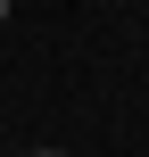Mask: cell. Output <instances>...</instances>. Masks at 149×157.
<instances>
[{"mask_svg": "<svg viewBox=\"0 0 149 157\" xmlns=\"http://www.w3.org/2000/svg\"><path fill=\"white\" fill-rule=\"evenodd\" d=\"M25 157H66V149H25Z\"/></svg>", "mask_w": 149, "mask_h": 157, "instance_id": "6da1fadb", "label": "cell"}]
</instances>
